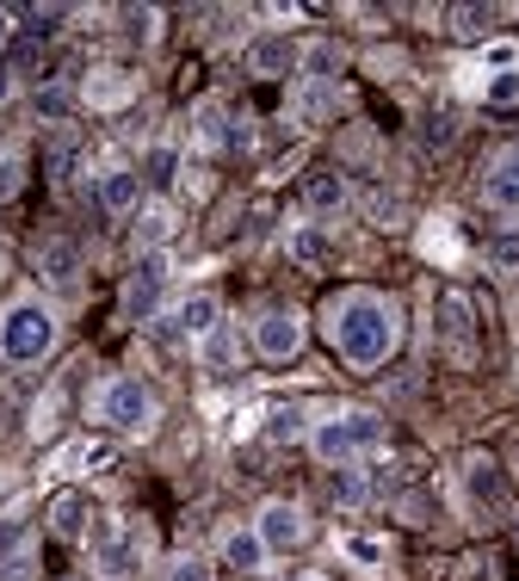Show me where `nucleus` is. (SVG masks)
<instances>
[{"label":"nucleus","instance_id":"0eeeda50","mask_svg":"<svg viewBox=\"0 0 519 581\" xmlns=\"http://www.w3.org/2000/svg\"><path fill=\"white\" fill-rule=\"evenodd\" d=\"M254 532H260V544L267 551H297V544L309 539V520L297 502H267L260 507V520H254Z\"/></svg>","mask_w":519,"mask_h":581},{"label":"nucleus","instance_id":"2f4dec72","mask_svg":"<svg viewBox=\"0 0 519 581\" xmlns=\"http://www.w3.org/2000/svg\"><path fill=\"white\" fill-rule=\"evenodd\" d=\"M168 581H211V563H205V557H180L168 569Z\"/></svg>","mask_w":519,"mask_h":581},{"label":"nucleus","instance_id":"473e14b6","mask_svg":"<svg viewBox=\"0 0 519 581\" xmlns=\"http://www.w3.org/2000/svg\"><path fill=\"white\" fill-rule=\"evenodd\" d=\"M20 180H25V161L20 156H0V198L20 193Z\"/></svg>","mask_w":519,"mask_h":581},{"label":"nucleus","instance_id":"a211bd4d","mask_svg":"<svg viewBox=\"0 0 519 581\" xmlns=\"http://www.w3.org/2000/svg\"><path fill=\"white\" fill-rule=\"evenodd\" d=\"M304 205H309L316 217L346 211V180H341V174H309V180H304Z\"/></svg>","mask_w":519,"mask_h":581},{"label":"nucleus","instance_id":"e433bc0d","mask_svg":"<svg viewBox=\"0 0 519 581\" xmlns=\"http://www.w3.org/2000/svg\"><path fill=\"white\" fill-rule=\"evenodd\" d=\"M366 211L378 217V223H390V217H396V198H378V193H371V198H366Z\"/></svg>","mask_w":519,"mask_h":581},{"label":"nucleus","instance_id":"9d476101","mask_svg":"<svg viewBox=\"0 0 519 581\" xmlns=\"http://www.w3.org/2000/svg\"><path fill=\"white\" fill-rule=\"evenodd\" d=\"M482 198L495 205V211L519 217V156H501L489 174H482Z\"/></svg>","mask_w":519,"mask_h":581},{"label":"nucleus","instance_id":"f3484780","mask_svg":"<svg viewBox=\"0 0 519 581\" xmlns=\"http://www.w3.org/2000/svg\"><path fill=\"white\" fill-rule=\"evenodd\" d=\"M297 62H304L309 81H322V87H328V81L346 69V50H341L334 38H316V44H304V57H297Z\"/></svg>","mask_w":519,"mask_h":581},{"label":"nucleus","instance_id":"f704fd0d","mask_svg":"<svg viewBox=\"0 0 519 581\" xmlns=\"http://www.w3.org/2000/svg\"><path fill=\"white\" fill-rule=\"evenodd\" d=\"M173 168H180V156H173V149H155V161H149V180H155V186H168V180H173Z\"/></svg>","mask_w":519,"mask_h":581},{"label":"nucleus","instance_id":"5701e85b","mask_svg":"<svg viewBox=\"0 0 519 581\" xmlns=\"http://www.w3.org/2000/svg\"><path fill=\"white\" fill-rule=\"evenodd\" d=\"M235 359H242V347H235L230 329H211V334H205V366H211V371H230Z\"/></svg>","mask_w":519,"mask_h":581},{"label":"nucleus","instance_id":"ea45409f","mask_svg":"<svg viewBox=\"0 0 519 581\" xmlns=\"http://www.w3.org/2000/svg\"><path fill=\"white\" fill-rule=\"evenodd\" d=\"M291 581H322V576H291Z\"/></svg>","mask_w":519,"mask_h":581},{"label":"nucleus","instance_id":"aec40b11","mask_svg":"<svg viewBox=\"0 0 519 581\" xmlns=\"http://www.w3.org/2000/svg\"><path fill=\"white\" fill-rule=\"evenodd\" d=\"M223 557H230V569H260L267 563V544H260V532H223Z\"/></svg>","mask_w":519,"mask_h":581},{"label":"nucleus","instance_id":"f8f14e48","mask_svg":"<svg viewBox=\"0 0 519 581\" xmlns=\"http://www.w3.org/2000/svg\"><path fill=\"white\" fill-rule=\"evenodd\" d=\"M248 69L254 75H291L297 69V50H291V38H254L248 44Z\"/></svg>","mask_w":519,"mask_h":581},{"label":"nucleus","instance_id":"1a4fd4ad","mask_svg":"<svg viewBox=\"0 0 519 581\" xmlns=\"http://www.w3.org/2000/svg\"><path fill=\"white\" fill-rule=\"evenodd\" d=\"M94 569H99V581H131L136 557H131V539L118 526H99L94 532Z\"/></svg>","mask_w":519,"mask_h":581},{"label":"nucleus","instance_id":"b1692460","mask_svg":"<svg viewBox=\"0 0 519 581\" xmlns=\"http://www.w3.org/2000/svg\"><path fill=\"white\" fill-rule=\"evenodd\" d=\"M452 32H458L464 44H477L482 32H489V7H452Z\"/></svg>","mask_w":519,"mask_h":581},{"label":"nucleus","instance_id":"a19ab883","mask_svg":"<svg viewBox=\"0 0 519 581\" xmlns=\"http://www.w3.org/2000/svg\"><path fill=\"white\" fill-rule=\"evenodd\" d=\"M514 544H519V526H514Z\"/></svg>","mask_w":519,"mask_h":581},{"label":"nucleus","instance_id":"c9c22d12","mask_svg":"<svg viewBox=\"0 0 519 581\" xmlns=\"http://www.w3.org/2000/svg\"><path fill=\"white\" fill-rule=\"evenodd\" d=\"M7 557H20V526L13 520H0V563Z\"/></svg>","mask_w":519,"mask_h":581},{"label":"nucleus","instance_id":"f03ea898","mask_svg":"<svg viewBox=\"0 0 519 581\" xmlns=\"http://www.w3.org/2000/svg\"><path fill=\"white\" fill-rule=\"evenodd\" d=\"M309 446H316V458H322L328 470H341V465H353L359 452L384 446V421H378L371 408H346V415H328V421L309 433Z\"/></svg>","mask_w":519,"mask_h":581},{"label":"nucleus","instance_id":"c756f323","mask_svg":"<svg viewBox=\"0 0 519 581\" xmlns=\"http://www.w3.org/2000/svg\"><path fill=\"white\" fill-rule=\"evenodd\" d=\"M168 230H173V217H168V211H149V217H143V242H149V254H161Z\"/></svg>","mask_w":519,"mask_h":581},{"label":"nucleus","instance_id":"dca6fc26","mask_svg":"<svg viewBox=\"0 0 519 581\" xmlns=\"http://www.w3.org/2000/svg\"><path fill=\"white\" fill-rule=\"evenodd\" d=\"M217 316H223V310H217L211 290H193V297L180 304V316H173V329H180V334H198V341H205V334L217 329Z\"/></svg>","mask_w":519,"mask_h":581},{"label":"nucleus","instance_id":"6ab92c4d","mask_svg":"<svg viewBox=\"0 0 519 581\" xmlns=\"http://www.w3.org/2000/svg\"><path fill=\"white\" fill-rule=\"evenodd\" d=\"M366 483H371V477H366L359 465H341L334 477H328V495H334V507H366V502H371Z\"/></svg>","mask_w":519,"mask_h":581},{"label":"nucleus","instance_id":"423d86ee","mask_svg":"<svg viewBox=\"0 0 519 581\" xmlns=\"http://www.w3.org/2000/svg\"><path fill=\"white\" fill-rule=\"evenodd\" d=\"M433 322H440L445 347L458 353V359H470V347H477V304H470V290H440V304H433Z\"/></svg>","mask_w":519,"mask_h":581},{"label":"nucleus","instance_id":"72a5a7b5","mask_svg":"<svg viewBox=\"0 0 519 581\" xmlns=\"http://www.w3.org/2000/svg\"><path fill=\"white\" fill-rule=\"evenodd\" d=\"M75 470H112V446H81Z\"/></svg>","mask_w":519,"mask_h":581},{"label":"nucleus","instance_id":"39448f33","mask_svg":"<svg viewBox=\"0 0 519 581\" xmlns=\"http://www.w3.org/2000/svg\"><path fill=\"white\" fill-rule=\"evenodd\" d=\"M254 353H260L267 366H291V359L304 353V322L291 310H267L254 322Z\"/></svg>","mask_w":519,"mask_h":581},{"label":"nucleus","instance_id":"58836bf2","mask_svg":"<svg viewBox=\"0 0 519 581\" xmlns=\"http://www.w3.org/2000/svg\"><path fill=\"white\" fill-rule=\"evenodd\" d=\"M0 44H13V13L0 7Z\"/></svg>","mask_w":519,"mask_h":581},{"label":"nucleus","instance_id":"4be33fe9","mask_svg":"<svg viewBox=\"0 0 519 581\" xmlns=\"http://www.w3.org/2000/svg\"><path fill=\"white\" fill-rule=\"evenodd\" d=\"M304 408H297V403H279V408H272V415H267V440H272V446H291V440H304Z\"/></svg>","mask_w":519,"mask_h":581},{"label":"nucleus","instance_id":"c85d7f7f","mask_svg":"<svg viewBox=\"0 0 519 581\" xmlns=\"http://www.w3.org/2000/svg\"><path fill=\"white\" fill-rule=\"evenodd\" d=\"M328 112H334V87L309 81V94H304V118H328Z\"/></svg>","mask_w":519,"mask_h":581},{"label":"nucleus","instance_id":"ddd939ff","mask_svg":"<svg viewBox=\"0 0 519 581\" xmlns=\"http://www.w3.org/2000/svg\"><path fill=\"white\" fill-rule=\"evenodd\" d=\"M464 483H470V502H482V507L501 502V465L489 452H470V458H464Z\"/></svg>","mask_w":519,"mask_h":581},{"label":"nucleus","instance_id":"7ed1b4c3","mask_svg":"<svg viewBox=\"0 0 519 581\" xmlns=\"http://www.w3.org/2000/svg\"><path fill=\"white\" fill-rule=\"evenodd\" d=\"M50 347H57V316L44 310V304H13L7 322H0V353L13 366H38Z\"/></svg>","mask_w":519,"mask_h":581},{"label":"nucleus","instance_id":"393cba45","mask_svg":"<svg viewBox=\"0 0 519 581\" xmlns=\"http://www.w3.org/2000/svg\"><path fill=\"white\" fill-rule=\"evenodd\" d=\"M489 267H501V272H519V230H501L495 242H489Z\"/></svg>","mask_w":519,"mask_h":581},{"label":"nucleus","instance_id":"a878e982","mask_svg":"<svg viewBox=\"0 0 519 581\" xmlns=\"http://www.w3.org/2000/svg\"><path fill=\"white\" fill-rule=\"evenodd\" d=\"M32 99H38V112H44V118H69V112H75V99L62 94L57 81H50V87H38Z\"/></svg>","mask_w":519,"mask_h":581},{"label":"nucleus","instance_id":"412c9836","mask_svg":"<svg viewBox=\"0 0 519 581\" xmlns=\"http://www.w3.org/2000/svg\"><path fill=\"white\" fill-rule=\"evenodd\" d=\"M291 260H297V267H328V235L316 230V223H304V230H291Z\"/></svg>","mask_w":519,"mask_h":581},{"label":"nucleus","instance_id":"4468645a","mask_svg":"<svg viewBox=\"0 0 519 581\" xmlns=\"http://www.w3.org/2000/svg\"><path fill=\"white\" fill-rule=\"evenodd\" d=\"M50 532L57 539H81L87 532V495L81 489H62L57 502H50Z\"/></svg>","mask_w":519,"mask_h":581},{"label":"nucleus","instance_id":"2eb2a0df","mask_svg":"<svg viewBox=\"0 0 519 581\" xmlns=\"http://www.w3.org/2000/svg\"><path fill=\"white\" fill-rule=\"evenodd\" d=\"M136 198H143V180H136L131 168H112V174L99 180V205H106L112 217L136 211Z\"/></svg>","mask_w":519,"mask_h":581},{"label":"nucleus","instance_id":"f257e3e1","mask_svg":"<svg viewBox=\"0 0 519 581\" xmlns=\"http://www.w3.org/2000/svg\"><path fill=\"white\" fill-rule=\"evenodd\" d=\"M328 341L353 371H378L403 341V316L378 290H346V297L328 304Z\"/></svg>","mask_w":519,"mask_h":581},{"label":"nucleus","instance_id":"20e7f679","mask_svg":"<svg viewBox=\"0 0 519 581\" xmlns=\"http://www.w3.org/2000/svg\"><path fill=\"white\" fill-rule=\"evenodd\" d=\"M99 421L118 427V433H143L155 421V396L143 378H112V384L99 390Z\"/></svg>","mask_w":519,"mask_h":581},{"label":"nucleus","instance_id":"7c9ffc66","mask_svg":"<svg viewBox=\"0 0 519 581\" xmlns=\"http://www.w3.org/2000/svg\"><path fill=\"white\" fill-rule=\"evenodd\" d=\"M346 557L366 563V569H378V563H384V544H378V539H346Z\"/></svg>","mask_w":519,"mask_h":581},{"label":"nucleus","instance_id":"9b49d317","mask_svg":"<svg viewBox=\"0 0 519 581\" xmlns=\"http://www.w3.org/2000/svg\"><path fill=\"white\" fill-rule=\"evenodd\" d=\"M38 272H44V285H75L81 279V248L62 242V235H50V242L38 248Z\"/></svg>","mask_w":519,"mask_h":581},{"label":"nucleus","instance_id":"cd10ccee","mask_svg":"<svg viewBox=\"0 0 519 581\" xmlns=\"http://www.w3.org/2000/svg\"><path fill=\"white\" fill-rule=\"evenodd\" d=\"M489 99H495V106H519V69H501V75L489 81Z\"/></svg>","mask_w":519,"mask_h":581},{"label":"nucleus","instance_id":"6e6552de","mask_svg":"<svg viewBox=\"0 0 519 581\" xmlns=\"http://www.w3.org/2000/svg\"><path fill=\"white\" fill-rule=\"evenodd\" d=\"M161 290H168V254H143L124 279V310L131 316H155L161 304Z\"/></svg>","mask_w":519,"mask_h":581},{"label":"nucleus","instance_id":"4c0bfd02","mask_svg":"<svg viewBox=\"0 0 519 581\" xmlns=\"http://www.w3.org/2000/svg\"><path fill=\"white\" fill-rule=\"evenodd\" d=\"M13 99V69H0V106Z\"/></svg>","mask_w":519,"mask_h":581},{"label":"nucleus","instance_id":"bb28decb","mask_svg":"<svg viewBox=\"0 0 519 581\" xmlns=\"http://www.w3.org/2000/svg\"><path fill=\"white\" fill-rule=\"evenodd\" d=\"M75 168V136H57V149H50V186H62Z\"/></svg>","mask_w":519,"mask_h":581}]
</instances>
